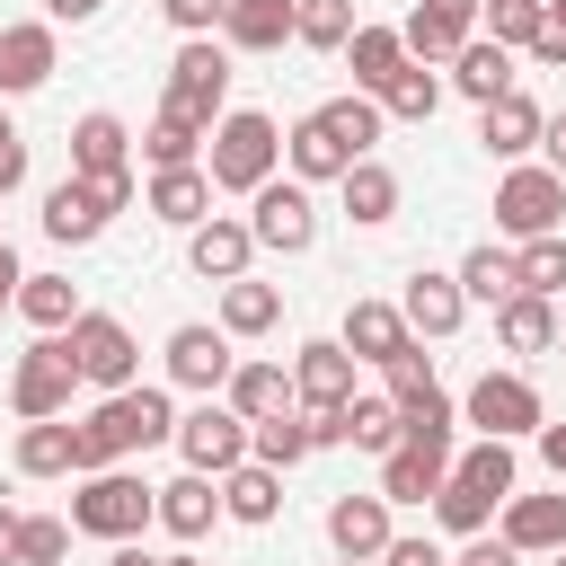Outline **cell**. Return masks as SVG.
I'll list each match as a JSON object with an SVG mask.
<instances>
[{"label": "cell", "instance_id": "cell-1", "mask_svg": "<svg viewBox=\"0 0 566 566\" xmlns=\"http://www.w3.org/2000/svg\"><path fill=\"white\" fill-rule=\"evenodd\" d=\"M371 142H380V97H327V106H310L292 133H283V159H292V177L301 186H318V177H345L354 159H371Z\"/></svg>", "mask_w": 566, "mask_h": 566}, {"label": "cell", "instance_id": "cell-2", "mask_svg": "<svg viewBox=\"0 0 566 566\" xmlns=\"http://www.w3.org/2000/svg\"><path fill=\"white\" fill-rule=\"evenodd\" d=\"M168 433H177V416H168L159 389H106V407L80 424V478H88V469H115L124 451H150V442H168Z\"/></svg>", "mask_w": 566, "mask_h": 566}, {"label": "cell", "instance_id": "cell-3", "mask_svg": "<svg viewBox=\"0 0 566 566\" xmlns=\"http://www.w3.org/2000/svg\"><path fill=\"white\" fill-rule=\"evenodd\" d=\"M212 159H203V177H212V195H256L265 177H274V159H283V133H274V115H256V106H230V115H212Z\"/></svg>", "mask_w": 566, "mask_h": 566}, {"label": "cell", "instance_id": "cell-4", "mask_svg": "<svg viewBox=\"0 0 566 566\" xmlns=\"http://www.w3.org/2000/svg\"><path fill=\"white\" fill-rule=\"evenodd\" d=\"M71 531H88V539H142L150 531V486L133 469H88L80 495H71Z\"/></svg>", "mask_w": 566, "mask_h": 566}, {"label": "cell", "instance_id": "cell-5", "mask_svg": "<svg viewBox=\"0 0 566 566\" xmlns=\"http://www.w3.org/2000/svg\"><path fill=\"white\" fill-rule=\"evenodd\" d=\"M62 345H71V371H80V380H97V389H133V371H142L133 327H124V318H106V310H80V318L62 327Z\"/></svg>", "mask_w": 566, "mask_h": 566}, {"label": "cell", "instance_id": "cell-6", "mask_svg": "<svg viewBox=\"0 0 566 566\" xmlns=\"http://www.w3.org/2000/svg\"><path fill=\"white\" fill-rule=\"evenodd\" d=\"M221 97H230V53H221L212 35H186V44H177V62H168V106H177V115H195V124L212 133Z\"/></svg>", "mask_w": 566, "mask_h": 566}, {"label": "cell", "instance_id": "cell-7", "mask_svg": "<svg viewBox=\"0 0 566 566\" xmlns=\"http://www.w3.org/2000/svg\"><path fill=\"white\" fill-rule=\"evenodd\" d=\"M495 230H513V239L566 230V177H557V168H513V177L495 186Z\"/></svg>", "mask_w": 566, "mask_h": 566}, {"label": "cell", "instance_id": "cell-8", "mask_svg": "<svg viewBox=\"0 0 566 566\" xmlns=\"http://www.w3.org/2000/svg\"><path fill=\"white\" fill-rule=\"evenodd\" d=\"M248 203H256V212H248L256 248H274V256H301V248L318 239V203H310V186H301V177H265Z\"/></svg>", "mask_w": 566, "mask_h": 566}, {"label": "cell", "instance_id": "cell-9", "mask_svg": "<svg viewBox=\"0 0 566 566\" xmlns=\"http://www.w3.org/2000/svg\"><path fill=\"white\" fill-rule=\"evenodd\" d=\"M71 389H80V371H71V345H62V336H35V345L18 354V371H9V407H18L27 424H35V416H62Z\"/></svg>", "mask_w": 566, "mask_h": 566}, {"label": "cell", "instance_id": "cell-10", "mask_svg": "<svg viewBox=\"0 0 566 566\" xmlns=\"http://www.w3.org/2000/svg\"><path fill=\"white\" fill-rule=\"evenodd\" d=\"M478 433H495V442H522V433H539L548 424V407H539V389L522 380V371H486L478 389H469V407H460Z\"/></svg>", "mask_w": 566, "mask_h": 566}, {"label": "cell", "instance_id": "cell-11", "mask_svg": "<svg viewBox=\"0 0 566 566\" xmlns=\"http://www.w3.org/2000/svg\"><path fill=\"white\" fill-rule=\"evenodd\" d=\"M177 451H186V469L221 478V469H239V460H248V416H239L230 398H203L195 416H177Z\"/></svg>", "mask_w": 566, "mask_h": 566}, {"label": "cell", "instance_id": "cell-12", "mask_svg": "<svg viewBox=\"0 0 566 566\" xmlns=\"http://www.w3.org/2000/svg\"><path fill=\"white\" fill-rule=\"evenodd\" d=\"M230 336L221 327H203V318H186V327H168V380L177 389H203V398H221V380H230Z\"/></svg>", "mask_w": 566, "mask_h": 566}, {"label": "cell", "instance_id": "cell-13", "mask_svg": "<svg viewBox=\"0 0 566 566\" xmlns=\"http://www.w3.org/2000/svg\"><path fill=\"white\" fill-rule=\"evenodd\" d=\"M345 398H354V354H345L336 336L301 345V354H292V407L327 416V407H345Z\"/></svg>", "mask_w": 566, "mask_h": 566}, {"label": "cell", "instance_id": "cell-14", "mask_svg": "<svg viewBox=\"0 0 566 566\" xmlns=\"http://www.w3.org/2000/svg\"><path fill=\"white\" fill-rule=\"evenodd\" d=\"M398 35H407V62H451L478 35V0H416Z\"/></svg>", "mask_w": 566, "mask_h": 566}, {"label": "cell", "instance_id": "cell-15", "mask_svg": "<svg viewBox=\"0 0 566 566\" xmlns=\"http://www.w3.org/2000/svg\"><path fill=\"white\" fill-rule=\"evenodd\" d=\"M248 256H256V230H248V221L203 212V221L186 230V265H195L203 283H239V274H248Z\"/></svg>", "mask_w": 566, "mask_h": 566}, {"label": "cell", "instance_id": "cell-16", "mask_svg": "<svg viewBox=\"0 0 566 566\" xmlns=\"http://www.w3.org/2000/svg\"><path fill=\"white\" fill-rule=\"evenodd\" d=\"M398 318H407V336H451V327L469 318V292H460V274H433V265H416V274H407V301H398Z\"/></svg>", "mask_w": 566, "mask_h": 566}, {"label": "cell", "instance_id": "cell-17", "mask_svg": "<svg viewBox=\"0 0 566 566\" xmlns=\"http://www.w3.org/2000/svg\"><path fill=\"white\" fill-rule=\"evenodd\" d=\"M53 80V18H18L0 27V97H27Z\"/></svg>", "mask_w": 566, "mask_h": 566}, {"label": "cell", "instance_id": "cell-18", "mask_svg": "<svg viewBox=\"0 0 566 566\" xmlns=\"http://www.w3.org/2000/svg\"><path fill=\"white\" fill-rule=\"evenodd\" d=\"M212 513H221V478H203V469H186V478L150 486V522H168L177 539H203V531H212Z\"/></svg>", "mask_w": 566, "mask_h": 566}, {"label": "cell", "instance_id": "cell-19", "mask_svg": "<svg viewBox=\"0 0 566 566\" xmlns=\"http://www.w3.org/2000/svg\"><path fill=\"white\" fill-rule=\"evenodd\" d=\"M106 195H97V177H62L53 195H44V239H62V248H80V239H97L106 230Z\"/></svg>", "mask_w": 566, "mask_h": 566}, {"label": "cell", "instance_id": "cell-20", "mask_svg": "<svg viewBox=\"0 0 566 566\" xmlns=\"http://www.w3.org/2000/svg\"><path fill=\"white\" fill-rule=\"evenodd\" d=\"M327 539L336 557H380L398 531H389V495H336L327 504Z\"/></svg>", "mask_w": 566, "mask_h": 566}, {"label": "cell", "instance_id": "cell-21", "mask_svg": "<svg viewBox=\"0 0 566 566\" xmlns=\"http://www.w3.org/2000/svg\"><path fill=\"white\" fill-rule=\"evenodd\" d=\"M539 124H548V115H539L522 88H504V97L478 106V142H486V159H522V150L539 142Z\"/></svg>", "mask_w": 566, "mask_h": 566}, {"label": "cell", "instance_id": "cell-22", "mask_svg": "<svg viewBox=\"0 0 566 566\" xmlns=\"http://www.w3.org/2000/svg\"><path fill=\"white\" fill-rule=\"evenodd\" d=\"M18 478H80V424L35 416V424L18 433Z\"/></svg>", "mask_w": 566, "mask_h": 566}, {"label": "cell", "instance_id": "cell-23", "mask_svg": "<svg viewBox=\"0 0 566 566\" xmlns=\"http://www.w3.org/2000/svg\"><path fill=\"white\" fill-rule=\"evenodd\" d=\"M504 548H522V557L566 548V495H513L504 504Z\"/></svg>", "mask_w": 566, "mask_h": 566}, {"label": "cell", "instance_id": "cell-24", "mask_svg": "<svg viewBox=\"0 0 566 566\" xmlns=\"http://www.w3.org/2000/svg\"><path fill=\"white\" fill-rule=\"evenodd\" d=\"M451 88H460V97H478V106H486V97H504V88H513V44L469 35V44L451 53Z\"/></svg>", "mask_w": 566, "mask_h": 566}, {"label": "cell", "instance_id": "cell-25", "mask_svg": "<svg viewBox=\"0 0 566 566\" xmlns=\"http://www.w3.org/2000/svg\"><path fill=\"white\" fill-rule=\"evenodd\" d=\"M124 150H133V133H124V115H80L71 124V177H115L124 168Z\"/></svg>", "mask_w": 566, "mask_h": 566}, {"label": "cell", "instance_id": "cell-26", "mask_svg": "<svg viewBox=\"0 0 566 566\" xmlns=\"http://www.w3.org/2000/svg\"><path fill=\"white\" fill-rule=\"evenodd\" d=\"M354 363H389L398 345H407V318H398V301H354L345 310V336H336Z\"/></svg>", "mask_w": 566, "mask_h": 566}, {"label": "cell", "instance_id": "cell-27", "mask_svg": "<svg viewBox=\"0 0 566 566\" xmlns=\"http://www.w3.org/2000/svg\"><path fill=\"white\" fill-rule=\"evenodd\" d=\"M221 513H230V522H274V513H283V469H265V460L221 469Z\"/></svg>", "mask_w": 566, "mask_h": 566}, {"label": "cell", "instance_id": "cell-28", "mask_svg": "<svg viewBox=\"0 0 566 566\" xmlns=\"http://www.w3.org/2000/svg\"><path fill=\"white\" fill-rule=\"evenodd\" d=\"M35 336H62L71 318H80V292H71V274H18V301H9Z\"/></svg>", "mask_w": 566, "mask_h": 566}, {"label": "cell", "instance_id": "cell-29", "mask_svg": "<svg viewBox=\"0 0 566 566\" xmlns=\"http://www.w3.org/2000/svg\"><path fill=\"white\" fill-rule=\"evenodd\" d=\"M221 35L239 53H274V44H292V0H230L221 9Z\"/></svg>", "mask_w": 566, "mask_h": 566}, {"label": "cell", "instance_id": "cell-30", "mask_svg": "<svg viewBox=\"0 0 566 566\" xmlns=\"http://www.w3.org/2000/svg\"><path fill=\"white\" fill-rule=\"evenodd\" d=\"M345 62H354V88H363V97H380V88H389V71L407 62V35H398V27H354V35H345Z\"/></svg>", "mask_w": 566, "mask_h": 566}, {"label": "cell", "instance_id": "cell-31", "mask_svg": "<svg viewBox=\"0 0 566 566\" xmlns=\"http://www.w3.org/2000/svg\"><path fill=\"white\" fill-rule=\"evenodd\" d=\"M150 212L177 221V230H195V221L212 212V177H203L195 159H186V168H159V177H150Z\"/></svg>", "mask_w": 566, "mask_h": 566}, {"label": "cell", "instance_id": "cell-32", "mask_svg": "<svg viewBox=\"0 0 566 566\" xmlns=\"http://www.w3.org/2000/svg\"><path fill=\"white\" fill-rule=\"evenodd\" d=\"M221 398L256 424V416H274V407H292V371L283 363H230V380H221Z\"/></svg>", "mask_w": 566, "mask_h": 566}, {"label": "cell", "instance_id": "cell-33", "mask_svg": "<svg viewBox=\"0 0 566 566\" xmlns=\"http://www.w3.org/2000/svg\"><path fill=\"white\" fill-rule=\"evenodd\" d=\"M433 106H442V71H433V62H398L389 88H380V115H389V124H424Z\"/></svg>", "mask_w": 566, "mask_h": 566}, {"label": "cell", "instance_id": "cell-34", "mask_svg": "<svg viewBox=\"0 0 566 566\" xmlns=\"http://www.w3.org/2000/svg\"><path fill=\"white\" fill-rule=\"evenodd\" d=\"M336 186H345V221H363V230H380V221L398 212V177H389L380 159H354Z\"/></svg>", "mask_w": 566, "mask_h": 566}, {"label": "cell", "instance_id": "cell-35", "mask_svg": "<svg viewBox=\"0 0 566 566\" xmlns=\"http://www.w3.org/2000/svg\"><path fill=\"white\" fill-rule=\"evenodd\" d=\"M495 336H504V354H548V345H557V310H548L539 292H513V301L495 310Z\"/></svg>", "mask_w": 566, "mask_h": 566}, {"label": "cell", "instance_id": "cell-36", "mask_svg": "<svg viewBox=\"0 0 566 566\" xmlns=\"http://www.w3.org/2000/svg\"><path fill=\"white\" fill-rule=\"evenodd\" d=\"M451 424H460V407H451L442 389H424V398H407V407H398V442H407V451L451 460Z\"/></svg>", "mask_w": 566, "mask_h": 566}, {"label": "cell", "instance_id": "cell-37", "mask_svg": "<svg viewBox=\"0 0 566 566\" xmlns=\"http://www.w3.org/2000/svg\"><path fill=\"white\" fill-rule=\"evenodd\" d=\"M318 442H310V416H292V407H274V416H256L248 424V460H265V469H292V460H310Z\"/></svg>", "mask_w": 566, "mask_h": 566}, {"label": "cell", "instance_id": "cell-38", "mask_svg": "<svg viewBox=\"0 0 566 566\" xmlns=\"http://www.w3.org/2000/svg\"><path fill=\"white\" fill-rule=\"evenodd\" d=\"M274 318H283V292L274 283H248V274L221 283V336H265Z\"/></svg>", "mask_w": 566, "mask_h": 566}, {"label": "cell", "instance_id": "cell-39", "mask_svg": "<svg viewBox=\"0 0 566 566\" xmlns=\"http://www.w3.org/2000/svg\"><path fill=\"white\" fill-rule=\"evenodd\" d=\"M442 469H451V460H433V451H407V442H398V451H380V495H389V504H424V495L442 486Z\"/></svg>", "mask_w": 566, "mask_h": 566}, {"label": "cell", "instance_id": "cell-40", "mask_svg": "<svg viewBox=\"0 0 566 566\" xmlns=\"http://www.w3.org/2000/svg\"><path fill=\"white\" fill-rule=\"evenodd\" d=\"M354 27H363L354 0H292V44H310V53H345Z\"/></svg>", "mask_w": 566, "mask_h": 566}, {"label": "cell", "instance_id": "cell-41", "mask_svg": "<svg viewBox=\"0 0 566 566\" xmlns=\"http://www.w3.org/2000/svg\"><path fill=\"white\" fill-rule=\"evenodd\" d=\"M460 292H469V301H495V310H504V301L522 292V274H513V256H504V248L486 239V248H469V256H460Z\"/></svg>", "mask_w": 566, "mask_h": 566}, {"label": "cell", "instance_id": "cell-42", "mask_svg": "<svg viewBox=\"0 0 566 566\" xmlns=\"http://www.w3.org/2000/svg\"><path fill=\"white\" fill-rule=\"evenodd\" d=\"M451 478H469L478 495H495V504H504V495H513V442L478 433V451H460V460H451Z\"/></svg>", "mask_w": 566, "mask_h": 566}, {"label": "cell", "instance_id": "cell-43", "mask_svg": "<svg viewBox=\"0 0 566 566\" xmlns=\"http://www.w3.org/2000/svg\"><path fill=\"white\" fill-rule=\"evenodd\" d=\"M513 274H522V292H539V301H557V292H566V230H548V239H522V256H513Z\"/></svg>", "mask_w": 566, "mask_h": 566}, {"label": "cell", "instance_id": "cell-44", "mask_svg": "<svg viewBox=\"0 0 566 566\" xmlns=\"http://www.w3.org/2000/svg\"><path fill=\"white\" fill-rule=\"evenodd\" d=\"M142 150H150V168H186V159L203 150V124H195V115H177V106H159V124L142 133Z\"/></svg>", "mask_w": 566, "mask_h": 566}, {"label": "cell", "instance_id": "cell-45", "mask_svg": "<svg viewBox=\"0 0 566 566\" xmlns=\"http://www.w3.org/2000/svg\"><path fill=\"white\" fill-rule=\"evenodd\" d=\"M433 513H442V531L478 539V531H486V513H495V495H478L469 478H451V469H442V486H433Z\"/></svg>", "mask_w": 566, "mask_h": 566}, {"label": "cell", "instance_id": "cell-46", "mask_svg": "<svg viewBox=\"0 0 566 566\" xmlns=\"http://www.w3.org/2000/svg\"><path fill=\"white\" fill-rule=\"evenodd\" d=\"M62 548H71V531H62L53 513H18V548H9V566H62Z\"/></svg>", "mask_w": 566, "mask_h": 566}, {"label": "cell", "instance_id": "cell-47", "mask_svg": "<svg viewBox=\"0 0 566 566\" xmlns=\"http://www.w3.org/2000/svg\"><path fill=\"white\" fill-rule=\"evenodd\" d=\"M380 371H389V398H398V407H407V398H424V389H433V354H424V345H416V336H407V345H398V354H389V363H380Z\"/></svg>", "mask_w": 566, "mask_h": 566}, {"label": "cell", "instance_id": "cell-48", "mask_svg": "<svg viewBox=\"0 0 566 566\" xmlns=\"http://www.w3.org/2000/svg\"><path fill=\"white\" fill-rule=\"evenodd\" d=\"M539 9L548 0H478V18L495 27V44H531L539 35Z\"/></svg>", "mask_w": 566, "mask_h": 566}, {"label": "cell", "instance_id": "cell-49", "mask_svg": "<svg viewBox=\"0 0 566 566\" xmlns=\"http://www.w3.org/2000/svg\"><path fill=\"white\" fill-rule=\"evenodd\" d=\"M159 9H168V27H177V35H212L230 0H159Z\"/></svg>", "mask_w": 566, "mask_h": 566}, {"label": "cell", "instance_id": "cell-50", "mask_svg": "<svg viewBox=\"0 0 566 566\" xmlns=\"http://www.w3.org/2000/svg\"><path fill=\"white\" fill-rule=\"evenodd\" d=\"M531 53H539L548 71H566V9H557V0L539 9V35H531Z\"/></svg>", "mask_w": 566, "mask_h": 566}, {"label": "cell", "instance_id": "cell-51", "mask_svg": "<svg viewBox=\"0 0 566 566\" xmlns=\"http://www.w3.org/2000/svg\"><path fill=\"white\" fill-rule=\"evenodd\" d=\"M371 566H451V557H442L433 539H389V548H380Z\"/></svg>", "mask_w": 566, "mask_h": 566}, {"label": "cell", "instance_id": "cell-52", "mask_svg": "<svg viewBox=\"0 0 566 566\" xmlns=\"http://www.w3.org/2000/svg\"><path fill=\"white\" fill-rule=\"evenodd\" d=\"M18 186H27V142L0 133V195H18Z\"/></svg>", "mask_w": 566, "mask_h": 566}, {"label": "cell", "instance_id": "cell-53", "mask_svg": "<svg viewBox=\"0 0 566 566\" xmlns=\"http://www.w3.org/2000/svg\"><path fill=\"white\" fill-rule=\"evenodd\" d=\"M451 566H522V548H504V539H469Z\"/></svg>", "mask_w": 566, "mask_h": 566}, {"label": "cell", "instance_id": "cell-54", "mask_svg": "<svg viewBox=\"0 0 566 566\" xmlns=\"http://www.w3.org/2000/svg\"><path fill=\"white\" fill-rule=\"evenodd\" d=\"M539 150H548V168L566 177V115H548V124H539Z\"/></svg>", "mask_w": 566, "mask_h": 566}, {"label": "cell", "instance_id": "cell-55", "mask_svg": "<svg viewBox=\"0 0 566 566\" xmlns=\"http://www.w3.org/2000/svg\"><path fill=\"white\" fill-rule=\"evenodd\" d=\"M18 274H27V265H18V248L0 239V318H9V301H18Z\"/></svg>", "mask_w": 566, "mask_h": 566}, {"label": "cell", "instance_id": "cell-56", "mask_svg": "<svg viewBox=\"0 0 566 566\" xmlns=\"http://www.w3.org/2000/svg\"><path fill=\"white\" fill-rule=\"evenodd\" d=\"M539 460H548V469L566 478V424H539Z\"/></svg>", "mask_w": 566, "mask_h": 566}, {"label": "cell", "instance_id": "cell-57", "mask_svg": "<svg viewBox=\"0 0 566 566\" xmlns=\"http://www.w3.org/2000/svg\"><path fill=\"white\" fill-rule=\"evenodd\" d=\"M97 9H106V0H44V18H53V27H62V18L80 27V18H97Z\"/></svg>", "mask_w": 566, "mask_h": 566}, {"label": "cell", "instance_id": "cell-58", "mask_svg": "<svg viewBox=\"0 0 566 566\" xmlns=\"http://www.w3.org/2000/svg\"><path fill=\"white\" fill-rule=\"evenodd\" d=\"M115 566H159V557H150L142 539H115Z\"/></svg>", "mask_w": 566, "mask_h": 566}, {"label": "cell", "instance_id": "cell-59", "mask_svg": "<svg viewBox=\"0 0 566 566\" xmlns=\"http://www.w3.org/2000/svg\"><path fill=\"white\" fill-rule=\"evenodd\" d=\"M9 548H18V513L0 504V566H9Z\"/></svg>", "mask_w": 566, "mask_h": 566}, {"label": "cell", "instance_id": "cell-60", "mask_svg": "<svg viewBox=\"0 0 566 566\" xmlns=\"http://www.w3.org/2000/svg\"><path fill=\"white\" fill-rule=\"evenodd\" d=\"M548 566H566V548H548Z\"/></svg>", "mask_w": 566, "mask_h": 566}, {"label": "cell", "instance_id": "cell-61", "mask_svg": "<svg viewBox=\"0 0 566 566\" xmlns=\"http://www.w3.org/2000/svg\"><path fill=\"white\" fill-rule=\"evenodd\" d=\"M159 566H195V557H159Z\"/></svg>", "mask_w": 566, "mask_h": 566}, {"label": "cell", "instance_id": "cell-62", "mask_svg": "<svg viewBox=\"0 0 566 566\" xmlns=\"http://www.w3.org/2000/svg\"><path fill=\"white\" fill-rule=\"evenodd\" d=\"M345 566H371V557H345Z\"/></svg>", "mask_w": 566, "mask_h": 566}, {"label": "cell", "instance_id": "cell-63", "mask_svg": "<svg viewBox=\"0 0 566 566\" xmlns=\"http://www.w3.org/2000/svg\"><path fill=\"white\" fill-rule=\"evenodd\" d=\"M0 133H9V115H0Z\"/></svg>", "mask_w": 566, "mask_h": 566}, {"label": "cell", "instance_id": "cell-64", "mask_svg": "<svg viewBox=\"0 0 566 566\" xmlns=\"http://www.w3.org/2000/svg\"><path fill=\"white\" fill-rule=\"evenodd\" d=\"M557 9H566V0H557Z\"/></svg>", "mask_w": 566, "mask_h": 566}]
</instances>
